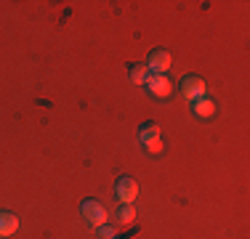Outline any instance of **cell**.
I'll use <instances>...</instances> for the list:
<instances>
[{
	"label": "cell",
	"instance_id": "1",
	"mask_svg": "<svg viewBox=\"0 0 250 239\" xmlns=\"http://www.w3.org/2000/svg\"><path fill=\"white\" fill-rule=\"evenodd\" d=\"M139 139L141 146L146 149L149 154H160L163 152V139H160V125L157 122H144L139 128Z\"/></svg>",
	"mask_w": 250,
	"mask_h": 239
},
{
	"label": "cell",
	"instance_id": "2",
	"mask_svg": "<svg viewBox=\"0 0 250 239\" xmlns=\"http://www.w3.org/2000/svg\"><path fill=\"white\" fill-rule=\"evenodd\" d=\"M80 213H83V218H85V223L93 226V229H99V226L106 223V210L96 199H83L80 202Z\"/></svg>",
	"mask_w": 250,
	"mask_h": 239
},
{
	"label": "cell",
	"instance_id": "3",
	"mask_svg": "<svg viewBox=\"0 0 250 239\" xmlns=\"http://www.w3.org/2000/svg\"><path fill=\"white\" fill-rule=\"evenodd\" d=\"M115 194L123 205H133V199L139 197V183L133 181L130 176H120L115 183Z\"/></svg>",
	"mask_w": 250,
	"mask_h": 239
},
{
	"label": "cell",
	"instance_id": "4",
	"mask_svg": "<svg viewBox=\"0 0 250 239\" xmlns=\"http://www.w3.org/2000/svg\"><path fill=\"white\" fill-rule=\"evenodd\" d=\"M170 64H173V59H170V53L165 51V48H154L149 53V59H146V69H149L152 75H165V72L170 69Z\"/></svg>",
	"mask_w": 250,
	"mask_h": 239
},
{
	"label": "cell",
	"instance_id": "5",
	"mask_svg": "<svg viewBox=\"0 0 250 239\" xmlns=\"http://www.w3.org/2000/svg\"><path fill=\"white\" fill-rule=\"evenodd\" d=\"M208 91V85H205V80L197 75H187L181 80V96L184 99H189V101H194V99H202Z\"/></svg>",
	"mask_w": 250,
	"mask_h": 239
},
{
	"label": "cell",
	"instance_id": "6",
	"mask_svg": "<svg viewBox=\"0 0 250 239\" xmlns=\"http://www.w3.org/2000/svg\"><path fill=\"white\" fill-rule=\"evenodd\" d=\"M146 85H149V93L154 99H168L170 91H173V82H170L168 75H149Z\"/></svg>",
	"mask_w": 250,
	"mask_h": 239
},
{
	"label": "cell",
	"instance_id": "7",
	"mask_svg": "<svg viewBox=\"0 0 250 239\" xmlns=\"http://www.w3.org/2000/svg\"><path fill=\"white\" fill-rule=\"evenodd\" d=\"M192 112H194L197 117H202V120H210V117H216V101L208 99V96L194 99V101H192Z\"/></svg>",
	"mask_w": 250,
	"mask_h": 239
},
{
	"label": "cell",
	"instance_id": "8",
	"mask_svg": "<svg viewBox=\"0 0 250 239\" xmlns=\"http://www.w3.org/2000/svg\"><path fill=\"white\" fill-rule=\"evenodd\" d=\"M19 231V218L14 213H5L0 210V237H11Z\"/></svg>",
	"mask_w": 250,
	"mask_h": 239
},
{
	"label": "cell",
	"instance_id": "9",
	"mask_svg": "<svg viewBox=\"0 0 250 239\" xmlns=\"http://www.w3.org/2000/svg\"><path fill=\"white\" fill-rule=\"evenodd\" d=\"M152 72L146 69V64H130L128 67V77L133 85H146V80H149Z\"/></svg>",
	"mask_w": 250,
	"mask_h": 239
},
{
	"label": "cell",
	"instance_id": "10",
	"mask_svg": "<svg viewBox=\"0 0 250 239\" xmlns=\"http://www.w3.org/2000/svg\"><path fill=\"white\" fill-rule=\"evenodd\" d=\"M117 220H120V223H133V220H136L133 205H123L120 210H117Z\"/></svg>",
	"mask_w": 250,
	"mask_h": 239
},
{
	"label": "cell",
	"instance_id": "11",
	"mask_svg": "<svg viewBox=\"0 0 250 239\" xmlns=\"http://www.w3.org/2000/svg\"><path fill=\"white\" fill-rule=\"evenodd\" d=\"M99 239H117V231L104 223V226H99Z\"/></svg>",
	"mask_w": 250,
	"mask_h": 239
}]
</instances>
